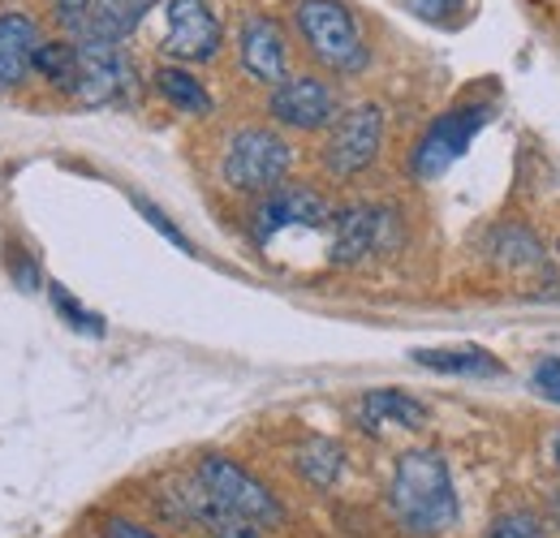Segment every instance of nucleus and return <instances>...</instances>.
Returning <instances> with one entry per match:
<instances>
[{"label": "nucleus", "instance_id": "1", "mask_svg": "<svg viewBox=\"0 0 560 538\" xmlns=\"http://www.w3.org/2000/svg\"><path fill=\"white\" fill-rule=\"evenodd\" d=\"M388 513L410 538L448 535L462 517L453 470L435 448H410L397 457L388 478Z\"/></svg>", "mask_w": 560, "mask_h": 538}, {"label": "nucleus", "instance_id": "2", "mask_svg": "<svg viewBox=\"0 0 560 538\" xmlns=\"http://www.w3.org/2000/svg\"><path fill=\"white\" fill-rule=\"evenodd\" d=\"M293 26H298V39L306 44V52L328 73L353 78L371 61L362 26H358V17L350 13L346 0H298L293 4Z\"/></svg>", "mask_w": 560, "mask_h": 538}, {"label": "nucleus", "instance_id": "3", "mask_svg": "<svg viewBox=\"0 0 560 538\" xmlns=\"http://www.w3.org/2000/svg\"><path fill=\"white\" fill-rule=\"evenodd\" d=\"M293 173V147L268 126H242L233 130L220 155V182L237 195H272Z\"/></svg>", "mask_w": 560, "mask_h": 538}, {"label": "nucleus", "instance_id": "4", "mask_svg": "<svg viewBox=\"0 0 560 538\" xmlns=\"http://www.w3.org/2000/svg\"><path fill=\"white\" fill-rule=\"evenodd\" d=\"M195 482L208 491L220 508L242 513L246 522H255L264 530H277L280 522H284V504H280L277 491L264 478H255L242 461L224 457V453H208L199 461V470H195Z\"/></svg>", "mask_w": 560, "mask_h": 538}, {"label": "nucleus", "instance_id": "5", "mask_svg": "<svg viewBox=\"0 0 560 538\" xmlns=\"http://www.w3.org/2000/svg\"><path fill=\"white\" fill-rule=\"evenodd\" d=\"M384 147V108L380 104H353L346 108L332 126H328V142H324V168L337 182H353L358 173H366L380 160Z\"/></svg>", "mask_w": 560, "mask_h": 538}, {"label": "nucleus", "instance_id": "6", "mask_svg": "<svg viewBox=\"0 0 560 538\" xmlns=\"http://www.w3.org/2000/svg\"><path fill=\"white\" fill-rule=\"evenodd\" d=\"M488 121H491L488 104H457V108H448V113L435 117V121L427 126V134L419 138V147H415V155H410V173H415L419 182L444 177V173L470 151V142L479 138V130H483Z\"/></svg>", "mask_w": 560, "mask_h": 538}, {"label": "nucleus", "instance_id": "7", "mask_svg": "<svg viewBox=\"0 0 560 538\" xmlns=\"http://www.w3.org/2000/svg\"><path fill=\"white\" fill-rule=\"evenodd\" d=\"M73 48H78V73H73L70 95L82 108H108V104H117L130 91L135 73H130V61H126L121 44L82 31L73 39Z\"/></svg>", "mask_w": 560, "mask_h": 538}, {"label": "nucleus", "instance_id": "8", "mask_svg": "<svg viewBox=\"0 0 560 538\" xmlns=\"http://www.w3.org/2000/svg\"><path fill=\"white\" fill-rule=\"evenodd\" d=\"M268 113H272V121L284 126V130L315 134V130H328L341 117V100H337V86L332 82H324L315 73H289L280 86H272Z\"/></svg>", "mask_w": 560, "mask_h": 538}, {"label": "nucleus", "instance_id": "9", "mask_svg": "<svg viewBox=\"0 0 560 538\" xmlns=\"http://www.w3.org/2000/svg\"><path fill=\"white\" fill-rule=\"evenodd\" d=\"M324 224H332V202L311 186H289V182L272 195H259L250 211V233L259 246H268L289 229H324Z\"/></svg>", "mask_w": 560, "mask_h": 538}, {"label": "nucleus", "instance_id": "10", "mask_svg": "<svg viewBox=\"0 0 560 538\" xmlns=\"http://www.w3.org/2000/svg\"><path fill=\"white\" fill-rule=\"evenodd\" d=\"M224 26L208 0H168L164 4V52L182 66H203L220 52Z\"/></svg>", "mask_w": 560, "mask_h": 538}, {"label": "nucleus", "instance_id": "11", "mask_svg": "<svg viewBox=\"0 0 560 538\" xmlns=\"http://www.w3.org/2000/svg\"><path fill=\"white\" fill-rule=\"evenodd\" d=\"M397 237V220L388 207H371V202H353L332 211V250L328 259L337 268H353L380 250H388Z\"/></svg>", "mask_w": 560, "mask_h": 538}, {"label": "nucleus", "instance_id": "12", "mask_svg": "<svg viewBox=\"0 0 560 538\" xmlns=\"http://www.w3.org/2000/svg\"><path fill=\"white\" fill-rule=\"evenodd\" d=\"M237 61L242 73L259 86H280L289 78V39L284 26L268 13H250L237 26Z\"/></svg>", "mask_w": 560, "mask_h": 538}, {"label": "nucleus", "instance_id": "13", "mask_svg": "<svg viewBox=\"0 0 560 538\" xmlns=\"http://www.w3.org/2000/svg\"><path fill=\"white\" fill-rule=\"evenodd\" d=\"M427 405L410 393H397V388H380V393H366L358 401V426L371 431V435H384V431H422L427 426Z\"/></svg>", "mask_w": 560, "mask_h": 538}, {"label": "nucleus", "instance_id": "14", "mask_svg": "<svg viewBox=\"0 0 560 538\" xmlns=\"http://www.w3.org/2000/svg\"><path fill=\"white\" fill-rule=\"evenodd\" d=\"M39 44H44V35H39L35 17H26V13H0V91L26 82V73H35Z\"/></svg>", "mask_w": 560, "mask_h": 538}, {"label": "nucleus", "instance_id": "15", "mask_svg": "<svg viewBox=\"0 0 560 538\" xmlns=\"http://www.w3.org/2000/svg\"><path fill=\"white\" fill-rule=\"evenodd\" d=\"M415 362L440 375H462V379H495L504 375V362L483 344H448V349H415Z\"/></svg>", "mask_w": 560, "mask_h": 538}, {"label": "nucleus", "instance_id": "16", "mask_svg": "<svg viewBox=\"0 0 560 538\" xmlns=\"http://www.w3.org/2000/svg\"><path fill=\"white\" fill-rule=\"evenodd\" d=\"M160 0H91V13H86V31L100 35V39H130L142 26V17L155 9Z\"/></svg>", "mask_w": 560, "mask_h": 538}, {"label": "nucleus", "instance_id": "17", "mask_svg": "<svg viewBox=\"0 0 560 538\" xmlns=\"http://www.w3.org/2000/svg\"><path fill=\"white\" fill-rule=\"evenodd\" d=\"M155 91L168 100V108L177 113H190V117H208L211 108V91L199 82V73H190L186 66H160L155 69Z\"/></svg>", "mask_w": 560, "mask_h": 538}, {"label": "nucleus", "instance_id": "18", "mask_svg": "<svg viewBox=\"0 0 560 538\" xmlns=\"http://www.w3.org/2000/svg\"><path fill=\"white\" fill-rule=\"evenodd\" d=\"M186 504H190V513L199 517V526H203L211 538H264V526L246 522L242 513H229V508H220V504L211 500V495L203 491V487H199V482L186 491Z\"/></svg>", "mask_w": 560, "mask_h": 538}, {"label": "nucleus", "instance_id": "19", "mask_svg": "<svg viewBox=\"0 0 560 538\" xmlns=\"http://www.w3.org/2000/svg\"><path fill=\"white\" fill-rule=\"evenodd\" d=\"M488 250H491V259L504 264V268L544 264V242H539L530 229H522V224H500L488 237Z\"/></svg>", "mask_w": 560, "mask_h": 538}, {"label": "nucleus", "instance_id": "20", "mask_svg": "<svg viewBox=\"0 0 560 538\" xmlns=\"http://www.w3.org/2000/svg\"><path fill=\"white\" fill-rule=\"evenodd\" d=\"M35 73H44V82H52L57 91L70 95L73 73H78V48L73 39H44L35 52Z\"/></svg>", "mask_w": 560, "mask_h": 538}, {"label": "nucleus", "instance_id": "21", "mask_svg": "<svg viewBox=\"0 0 560 538\" xmlns=\"http://www.w3.org/2000/svg\"><path fill=\"white\" fill-rule=\"evenodd\" d=\"M341 461H346L341 448L328 444V440H311L306 453H298V470H302V478H306L311 487H332L337 473H341Z\"/></svg>", "mask_w": 560, "mask_h": 538}, {"label": "nucleus", "instance_id": "22", "mask_svg": "<svg viewBox=\"0 0 560 538\" xmlns=\"http://www.w3.org/2000/svg\"><path fill=\"white\" fill-rule=\"evenodd\" d=\"M48 297H52L57 315L70 324L73 332H82V337H104V319H100L95 311H86L82 302H73L70 289H61V284H48Z\"/></svg>", "mask_w": 560, "mask_h": 538}, {"label": "nucleus", "instance_id": "23", "mask_svg": "<svg viewBox=\"0 0 560 538\" xmlns=\"http://www.w3.org/2000/svg\"><path fill=\"white\" fill-rule=\"evenodd\" d=\"M539 535H544L539 517L526 513V508H513V513H500L483 538H539Z\"/></svg>", "mask_w": 560, "mask_h": 538}, {"label": "nucleus", "instance_id": "24", "mask_svg": "<svg viewBox=\"0 0 560 538\" xmlns=\"http://www.w3.org/2000/svg\"><path fill=\"white\" fill-rule=\"evenodd\" d=\"M470 0H406V9L422 17V22H457V13L466 9Z\"/></svg>", "mask_w": 560, "mask_h": 538}, {"label": "nucleus", "instance_id": "25", "mask_svg": "<svg viewBox=\"0 0 560 538\" xmlns=\"http://www.w3.org/2000/svg\"><path fill=\"white\" fill-rule=\"evenodd\" d=\"M530 388H535V397L560 405V358H544V362L530 371Z\"/></svg>", "mask_w": 560, "mask_h": 538}, {"label": "nucleus", "instance_id": "26", "mask_svg": "<svg viewBox=\"0 0 560 538\" xmlns=\"http://www.w3.org/2000/svg\"><path fill=\"white\" fill-rule=\"evenodd\" d=\"M9 271L18 280V289H39V268H35V259L22 255V246H9Z\"/></svg>", "mask_w": 560, "mask_h": 538}, {"label": "nucleus", "instance_id": "27", "mask_svg": "<svg viewBox=\"0 0 560 538\" xmlns=\"http://www.w3.org/2000/svg\"><path fill=\"white\" fill-rule=\"evenodd\" d=\"M139 211L147 215V220H151V224H155V229H160V233H164V237H168V242H173V246H177V250H190L186 233H182V229H177V224H173V220H168L160 207H151V202H139Z\"/></svg>", "mask_w": 560, "mask_h": 538}, {"label": "nucleus", "instance_id": "28", "mask_svg": "<svg viewBox=\"0 0 560 538\" xmlns=\"http://www.w3.org/2000/svg\"><path fill=\"white\" fill-rule=\"evenodd\" d=\"M57 4V17L70 26V31H86V13H91V0H52Z\"/></svg>", "mask_w": 560, "mask_h": 538}, {"label": "nucleus", "instance_id": "29", "mask_svg": "<svg viewBox=\"0 0 560 538\" xmlns=\"http://www.w3.org/2000/svg\"><path fill=\"white\" fill-rule=\"evenodd\" d=\"M104 538H164V535L147 530L139 522H130V517H108V522H104Z\"/></svg>", "mask_w": 560, "mask_h": 538}, {"label": "nucleus", "instance_id": "30", "mask_svg": "<svg viewBox=\"0 0 560 538\" xmlns=\"http://www.w3.org/2000/svg\"><path fill=\"white\" fill-rule=\"evenodd\" d=\"M552 466H557V470H560V431H557V435H552Z\"/></svg>", "mask_w": 560, "mask_h": 538}]
</instances>
